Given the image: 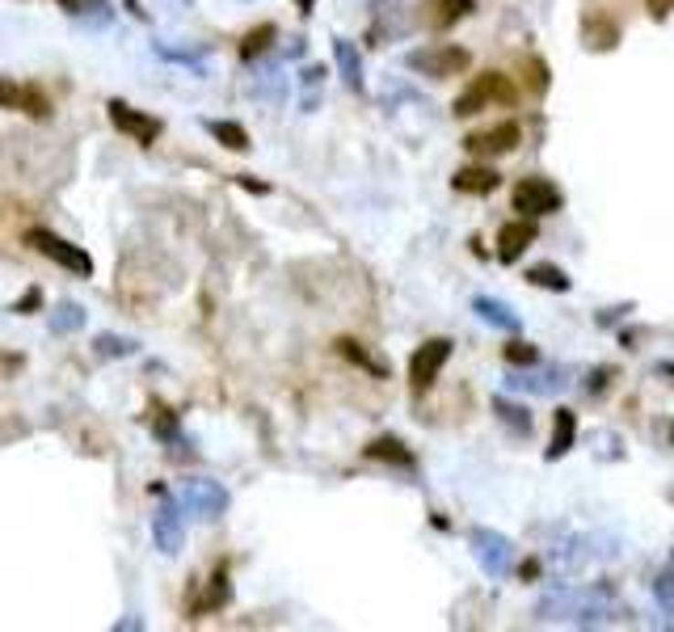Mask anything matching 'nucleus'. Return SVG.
I'll return each instance as SVG.
<instances>
[{
	"mask_svg": "<svg viewBox=\"0 0 674 632\" xmlns=\"http://www.w3.org/2000/svg\"><path fill=\"white\" fill-rule=\"evenodd\" d=\"M228 599H232L228 574H224V569H216V578L207 582V590H203V599L195 603V611H219V607H228Z\"/></svg>",
	"mask_w": 674,
	"mask_h": 632,
	"instance_id": "nucleus-23",
	"label": "nucleus"
},
{
	"mask_svg": "<svg viewBox=\"0 0 674 632\" xmlns=\"http://www.w3.org/2000/svg\"><path fill=\"white\" fill-rule=\"evenodd\" d=\"M0 106L22 110L30 119H47V114H51V106H47L38 85H9V80H0Z\"/></svg>",
	"mask_w": 674,
	"mask_h": 632,
	"instance_id": "nucleus-12",
	"label": "nucleus"
},
{
	"mask_svg": "<svg viewBox=\"0 0 674 632\" xmlns=\"http://www.w3.org/2000/svg\"><path fill=\"white\" fill-rule=\"evenodd\" d=\"M493 414H498L501 426H511L514 435H532V414H527L522 405L506 401V396H493Z\"/></svg>",
	"mask_w": 674,
	"mask_h": 632,
	"instance_id": "nucleus-22",
	"label": "nucleus"
},
{
	"mask_svg": "<svg viewBox=\"0 0 674 632\" xmlns=\"http://www.w3.org/2000/svg\"><path fill=\"white\" fill-rule=\"evenodd\" d=\"M490 101L511 106V101H514L511 77H501V72H480V77H472V80H468V89L456 98L451 114H456V119H472V114H480V110L490 106Z\"/></svg>",
	"mask_w": 674,
	"mask_h": 632,
	"instance_id": "nucleus-2",
	"label": "nucleus"
},
{
	"mask_svg": "<svg viewBox=\"0 0 674 632\" xmlns=\"http://www.w3.org/2000/svg\"><path fill=\"white\" fill-rule=\"evenodd\" d=\"M337 350H342V354H346L350 363H359L363 371H371V375H380V380L388 375V367H384V363L375 359V354H367V350H363L354 338H342V342H337Z\"/></svg>",
	"mask_w": 674,
	"mask_h": 632,
	"instance_id": "nucleus-27",
	"label": "nucleus"
},
{
	"mask_svg": "<svg viewBox=\"0 0 674 632\" xmlns=\"http://www.w3.org/2000/svg\"><path fill=\"white\" fill-rule=\"evenodd\" d=\"M561 207V190H556L548 177H522L514 185V211H522L527 219L535 216H553Z\"/></svg>",
	"mask_w": 674,
	"mask_h": 632,
	"instance_id": "nucleus-8",
	"label": "nucleus"
},
{
	"mask_svg": "<svg viewBox=\"0 0 674 632\" xmlns=\"http://www.w3.org/2000/svg\"><path fill=\"white\" fill-rule=\"evenodd\" d=\"M203 127H207V132L216 135V140L224 143L228 153H249V132H245L240 122H228V119H207Z\"/></svg>",
	"mask_w": 674,
	"mask_h": 632,
	"instance_id": "nucleus-19",
	"label": "nucleus"
},
{
	"mask_svg": "<svg viewBox=\"0 0 674 632\" xmlns=\"http://www.w3.org/2000/svg\"><path fill=\"white\" fill-rule=\"evenodd\" d=\"M616 43H620V30H616V22H603V17H598V26H595V17H586V47L611 51Z\"/></svg>",
	"mask_w": 674,
	"mask_h": 632,
	"instance_id": "nucleus-28",
	"label": "nucleus"
},
{
	"mask_svg": "<svg viewBox=\"0 0 674 632\" xmlns=\"http://www.w3.org/2000/svg\"><path fill=\"white\" fill-rule=\"evenodd\" d=\"M535 240V224L532 219H514V224H501L498 232V258L501 262H519L522 249Z\"/></svg>",
	"mask_w": 674,
	"mask_h": 632,
	"instance_id": "nucleus-14",
	"label": "nucleus"
},
{
	"mask_svg": "<svg viewBox=\"0 0 674 632\" xmlns=\"http://www.w3.org/2000/svg\"><path fill=\"white\" fill-rule=\"evenodd\" d=\"M670 9H674V0H649V17H670Z\"/></svg>",
	"mask_w": 674,
	"mask_h": 632,
	"instance_id": "nucleus-38",
	"label": "nucleus"
},
{
	"mask_svg": "<svg viewBox=\"0 0 674 632\" xmlns=\"http://www.w3.org/2000/svg\"><path fill=\"white\" fill-rule=\"evenodd\" d=\"M274 38H279V30H274L270 22H261L258 30H249L245 38H240V59H258V55H266Z\"/></svg>",
	"mask_w": 674,
	"mask_h": 632,
	"instance_id": "nucleus-26",
	"label": "nucleus"
},
{
	"mask_svg": "<svg viewBox=\"0 0 674 632\" xmlns=\"http://www.w3.org/2000/svg\"><path fill=\"white\" fill-rule=\"evenodd\" d=\"M607 380H611V371H607V367L590 371V380H586V393H590V396H603V393H607Z\"/></svg>",
	"mask_w": 674,
	"mask_h": 632,
	"instance_id": "nucleus-35",
	"label": "nucleus"
},
{
	"mask_svg": "<svg viewBox=\"0 0 674 632\" xmlns=\"http://www.w3.org/2000/svg\"><path fill=\"white\" fill-rule=\"evenodd\" d=\"M532 89H535V93H544V89H548V68L540 64V59H532Z\"/></svg>",
	"mask_w": 674,
	"mask_h": 632,
	"instance_id": "nucleus-37",
	"label": "nucleus"
},
{
	"mask_svg": "<svg viewBox=\"0 0 674 632\" xmlns=\"http://www.w3.org/2000/svg\"><path fill=\"white\" fill-rule=\"evenodd\" d=\"M135 350H140L135 338H119V333H98V338H93V354H98V359H127Z\"/></svg>",
	"mask_w": 674,
	"mask_h": 632,
	"instance_id": "nucleus-25",
	"label": "nucleus"
},
{
	"mask_svg": "<svg viewBox=\"0 0 674 632\" xmlns=\"http://www.w3.org/2000/svg\"><path fill=\"white\" fill-rule=\"evenodd\" d=\"M253 93H258V98H266V101H283L287 98V80L279 77V72H261L258 85H253Z\"/></svg>",
	"mask_w": 674,
	"mask_h": 632,
	"instance_id": "nucleus-30",
	"label": "nucleus"
},
{
	"mask_svg": "<svg viewBox=\"0 0 674 632\" xmlns=\"http://www.w3.org/2000/svg\"><path fill=\"white\" fill-rule=\"evenodd\" d=\"M38 300H43V291H38V287H30V291H26L22 300L13 304V312H34V308H38Z\"/></svg>",
	"mask_w": 674,
	"mask_h": 632,
	"instance_id": "nucleus-36",
	"label": "nucleus"
},
{
	"mask_svg": "<svg viewBox=\"0 0 674 632\" xmlns=\"http://www.w3.org/2000/svg\"><path fill=\"white\" fill-rule=\"evenodd\" d=\"M110 122L119 127L122 135H131V140H140V143H153L161 140V119H153V114H140V110H131L122 98H110Z\"/></svg>",
	"mask_w": 674,
	"mask_h": 632,
	"instance_id": "nucleus-10",
	"label": "nucleus"
},
{
	"mask_svg": "<svg viewBox=\"0 0 674 632\" xmlns=\"http://www.w3.org/2000/svg\"><path fill=\"white\" fill-rule=\"evenodd\" d=\"M59 5H64L72 17H85L89 9H110V0H59Z\"/></svg>",
	"mask_w": 674,
	"mask_h": 632,
	"instance_id": "nucleus-34",
	"label": "nucleus"
},
{
	"mask_svg": "<svg viewBox=\"0 0 674 632\" xmlns=\"http://www.w3.org/2000/svg\"><path fill=\"white\" fill-rule=\"evenodd\" d=\"M333 59L342 68V80H346L354 93H363V59H359V47L350 38H333Z\"/></svg>",
	"mask_w": 674,
	"mask_h": 632,
	"instance_id": "nucleus-16",
	"label": "nucleus"
},
{
	"mask_svg": "<svg viewBox=\"0 0 674 632\" xmlns=\"http://www.w3.org/2000/svg\"><path fill=\"white\" fill-rule=\"evenodd\" d=\"M405 64L414 68L417 77H430V80H447V77H459L472 55L456 43H435V47H417V51L405 55Z\"/></svg>",
	"mask_w": 674,
	"mask_h": 632,
	"instance_id": "nucleus-3",
	"label": "nucleus"
},
{
	"mask_svg": "<svg viewBox=\"0 0 674 632\" xmlns=\"http://www.w3.org/2000/svg\"><path fill=\"white\" fill-rule=\"evenodd\" d=\"M182 511H185V501L164 498L153 514V535H156V548H161L164 556L182 553V544H185V514Z\"/></svg>",
	"mask_w": 674,
	"mask_h": 632,
	"instance_id": "nucleus-6",
	"label": "nucleus"
},
{
	"mask_svg": "<svg viewBox=\"0 0 674 632\" xmlns=\"http://www.w3.org/2000/svg\"><path fill=\"white\" fill-rule=\"evenodd\" d=\"M561 384H565V380H561V371H556V367H544V371H532V375H527V371H522V375H514L511 388H527V393L548 396V393H556Z\"/></svg>",
	"mask_w": 674,
	"mask_h": 632,
	"instance_id": "nucleus-21",
	"label": "nucleus"
},
{
	"mask_svg": "<svg viewBox=\"0 0 674 632\" xmlns=\"http://www.w3.org/2000/svg\"><path fill=\"white\" fill-rule=\"evenodd\" d=\"M26 240H30V245H34L38 253H43V258H51L55 266H64V270L80 274V279H89V274H93V258H89V253L80 249V245H72V240L55 237L51 228H34Z\"/></svg>",
	"mask_w": 674,
	"mask_h": 632,
	"instance_id": "nucleus-4",
	"label": "nucleus"
},
{
	"mask_svg": "<svg viewBox=\"0 0 674 632\" xmlns=\"http://www.w3.org/2000/svg\"><path fill=\"white\" fill-rule=\"evenodd\" d=\"M658 599H662L666 607H674V556L666 561L662 574H658Z\"/></svg>",
	"mask_w": 674,
	"mask_h": 632,
	"instance_id": "nucleus-32",
	"label": "nucleus"
},
{
	"mask_svg": "<svg viewBox=\"0 0 674 632\" xmlns=\"http://www.w3.org/2000/svg\"><path fill=\"white\" fill-rule=\"evenodd\" d=\"M182 501L198 514V519H219V514L228 511V490H224L219 480H203V477H198V480H185Z\"/></svg>",
	"mask_w": 674,
	"mask_h": 632,
	"instance_id": "nucleus-9",
	"label": "nucleus"
},
{
	"mask_svg": "<svg viewBox=\"0 0 674 632\" xmlns=\"http://www.w3.org/2000/svg\"><path fill=\"white\" fill-rule=\"evenodd\" d=\"M498 182L501 177L493 164H468V169H459V174L451 177V185H456L459 195H493Z\"/></svg>",
	"mask_w": 674,
	"mask_h": 632,
	"instance_id": "nucleus-15",
	"label": "nucleus"
},
{
	"mask_svg": "<svg viewBox=\"0 0 674 632\" xmlns=\"http://www.w3.org/2000/svg\"><path fill=\"white\" fill-rule=\"evenodd\" d=\"M153 430H156V438H164V443H174V438H177V417L169 414V409H156Z\"/></svg>",
	"mask_w": 674,
	"mask_h": 632,
	"instance_id": "nucleus-33",
	"label": "nucleus"
},
{
	"mask_svg": "<svg viewBox=\"0 0 674 632\" xmlns=\"http://www.w3.org/2000/svg\"><path fill=\"white\" fill-rule=\"evenodd\" d=\"M574 435H577V414L574 409H556V422H553V443H548V459H561L569 448H574Z\"/></svg>",
	"mask_w": 674,
	"mask_h": 632,
	"instance_id": "nucleus-17",
	"label": "nucleus"
},
{
	"mask_svg": "<svg viewBox=\"0 0 674 632\" xmlns=\"http://www.w3.org/2000/svg\"><path fill=\"white\" fill-rule=\"evenodd\" d=\"M472 556H477V565L485 569L493 582L506 578L514 569V544L501 532H490V527H477V532H472Z\"/></svg>",
	"mask_w": 674,
	"mask_h": 632,
	"instance_id": "nucleus-5",
	"label": "nucleus"
},
{
	"mask_svg": "<svg viewBox=\"0 0 674 632\" xmlns=\"http://www.w3.org/2000/svg\"><path fill=\"white\" fill-rule=\"evenodd\" d=\"M527 279H532L535 287H548V291H569V274L556 270V266H532Z\"/></svg>",
	"mask_w": 674,
	"mask_h": 632,
	"instance_id": "nucleus-29",
	"label": "nucleus"
},
{
	"mask_svg": "<svg viewBox=\"0 0 674 632\" xmlns=\"http://www.w3.org/2000/svg\"><path fill=\"white\" fill-rule=\"evenodd\" d=\"M506 363H514V367H522V363L535 367V363H540V350L527 346V342H511V346H506Z\"/></svg>",
	"mask_w": 674,
	"mask_h": 632,
	"instance_id": "nucleus-31",
	"label": "nucleus"
},
{
	"mask_svg": "<svg viewBox=\"0 0 674 632\" xmlns=\"http://www.w3.org/2000/svg\"><path fill=\"white\" fill-rule=\"evenodd\" d=\"M367 459H388V464L414 469V451H405L401 438H375V443L367 448Z\"/></svg>",
	"mask_w": 674,
	"mask_h": 632,
	"instance_id": "nucleus-24",
	"label": "nucleus"
},
{
	"mask_svg": "<svg viewBox=\"0 0 674 632\" xmlns=\"http://www.w3.org/2000/svg\"><path fill=\"white\" fill-rule=\"evenodd\" d=\"M607 616H616L611 607V590H553L540 599L535 607V620L540 624H577V628H590V624H603Z\"/></svg>",
	"mask_w": 674,
	"mask_h": 632,
	"instance_id": "nucleus-1",
	"label": "nucleus"
},
{
	"mask_svg": "<svg viewBox=\"0 0 674 632\" xmlns=\"http://www.w3.org/2000/svg\"><path fill=\"white\" fill-rule=\"evenodd\" d=\"M472 13V0H422V26L426 30H451L459 17Z\"/></svg>",
	"mask_w": 674,
	"mask_h": 632,
	"instance_id": "nucleus-13",
	"label": "nucleus"
},
{
	"mask_svg": "<svg viewBox=\"0 0 674 632\" xmlns=\"http://www.w3.org/2000/svg\"><path fill=\"white\" fill-rule=\"evenodd\" d=\"M114 628H119V632H131V628H143V620H119Z\"/></svg>",
	"mask_w": 674,
	"mask_h": 632,
	"instance_id": "nucleus-39",
	"label": "nucleus"
},
{
	"mask_svg": "<svg viewBox=\"0 0 674 632\" xmlns=\"http://www.w3.org/2000/svg\"><path fill=\"white\" fill-rule=\"evenodd\" d=\"M447 359H451V342L447 338H430L426 346L414 350V359H409V384H414V393H426L438 380V371L447 367Z\"/></svg>",
	"mask_w": 674,
	"mask_h": 632,
	"instance_id": "nucleus-7",
	"label": "nucleus"
},
{
	"mask_svg": "<svg viewBox=\"0 0 674 632\" xmlns=\"http://www.w3.org/2000/svg\"><path fill=\"white\" fill-rule=\"evenodd\" d=\"M295 5H300V13H312L316 9V0H295Z\"/></svg>",
	"mask_w": 674,
	"mask_h": 632,
	"instance_id": "nucleus-40",
	"label": "nucleus"
},
{
	"mask_svg": "<svg viewBox=\"0 0 674 632\" xmlns=\"http://www.w3.org/2000/svg\"><path fill=\"white\" fill-rule=\"evenodd\" d=\"M519 140H522L519 122H498V127H490V132H472L464 140V148L472 156H506V153L519 148Z\"/></svg>",
	"mask_w": 674,
	"mask_h": 632,
	"instance_id": "nucleus-11",
	"label": "nucleus"
},
{
	"mask_svg": "<svg viewBox=\"0 0 674 632\" xmlns=\"http://www.w3.org/2000/svg\"><path fill=\"white\" fill-rule=\"evenodd\" d=\"M80 325H85V308L72 304V300H64V304H55V312L47 316V329H51V333H59V338H68V333H77Z\"/></svg>",
	"mask_w": 674,
	"mask_h": 632,
	"instance_id": "nucleus-20",
	"label": "nucleus"
},
{
	"mask_svg": "<svg viewBox=\"0 0 674 632\" xmlns=\"http://www.w3.org/2000/svg\"><path fill=\"white\" fill-rule=\"evenodd\" d=\"M472 308L480 312V321H490V325L506 329V333H519V316L511 312V304H501V300H490V295H477Z\"/></svg>",
	"mask_w": 674,
	"mask_h": 632,
	"instance_id": "nucleus-18",
	"label": "nucleus"
}]
</instances>
